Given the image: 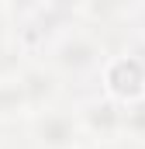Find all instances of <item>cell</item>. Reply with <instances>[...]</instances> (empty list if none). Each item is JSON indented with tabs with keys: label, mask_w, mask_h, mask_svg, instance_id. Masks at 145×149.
<instances>
[{
	"label": "cell",
	"mask_w": 145,
	"mask_h": 149,
	"mask_svg": "<svg viewBox=\"0 0 145 149\" xmlns=\"http://www.w3.org/2000/svg\"><path fill=\"white\" fill-rule=\"evenodd\" d=\"M79 149H107V146H93V142H83Z\"/></svg>",
	"instance_id": "7"
},
{
	"label": "cell",
	"mask_w": 145,
	"mask_h": 149,
	"mask_svg": "<svg viewBox=\"0 0 145 149\" xmlns=\"http://www.w3.org/2000/svg\"><path fill=\"white\" fill-rule=\"evenodd\" d=\"M100 94H107L110 101L135 104L145 97V42L138 38H121L110 52L107 66L100 73Z\"/></svg>",
	"instance_id": "2"
},
{
	"label": "cell",
	"mask_w": 145,
	"mask_h": 149,
	"mask_svg": "<svg viewBox=\"0 0 145 149\" xmlns=\"http://www.w3.org/2000/svg\"><path fill=\"white\" fill-rule=\"evenodd\" d=\"M24 135H28V149H79L86 135L76 114V97L35 111L24 121Z\"/></svg>",
	"instance_id": "3"
},
{
	"label": "cell",
	"mask_w": 145,
	"mask_h": 149,
	"mask_svg": "<svg viewBox=\"0 0 145 149\" xmlns=\"http://www.w3.org/2000/svg\"><path fill=\"white\" fill-rule=\"evenodd\" d=\"M76 114H79L86 142L107 146V149H124V108L117 101H110L100 90H90V94L76 97Z\"/></svg>",
	"instance_id": "4"
},
{
	"label": "cell",
	"mask_w": 145,
	"mask_h": 149,
	"mask_svg": "<svg viewBox=\"0 0 145 149\" xmlns=\"http://www.w3.org/2000/svg\"><path fill=\"white\" fill-rule=\"evenodd\" d=\"M124 146L145 149V97L124 104Z\"/></svg>",
	"instance_id": "6"
},
{
	"label": "cell",
	"mask_w": 145,
	"mask_h": 149,
	"mask_svg": "<svg viewBox=\"0 0 145 149\" xmlns=\"http://www.w3.org/2000/svg\"><path fill=\"white\" fill-rule=\"evenodd\" d=\"M31 118V101H28V90H24V80L17 73V66L3 70L0 73V128H14Z\"/></svg>",
	"instance_id": "5"
},
{
	"label": "cell",
	"mask_w": 145,
	"mask_h": 149,
	"mask_svg": "<svg viewBox=\"0 0 145 149\" xmlns=\"http://www.w3.org/2000/svg\"><path fill=\"white\" fill-rule=\"evenodd\" d=\"M110 52H114V45L100 31L76 21L72 28H66L52 42V49L45 52L41 63L66 83V90L72 97H79V94H90L100 87V73L107 66Z\"/></svg>",
	"instance_id": "1"
}]
</instances>
